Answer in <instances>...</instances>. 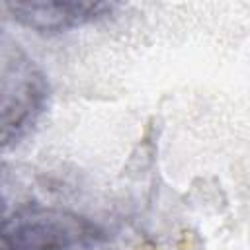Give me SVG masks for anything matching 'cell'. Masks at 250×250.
<instances>
[{
    "mask_svg": "<svg viewBox=\"0 0 250 250\" xmlns=\"http://www.w3.org/2000/svg\"><path fill=\"white\" fill-rule=\"evenodd\" d=\"M102 234L61 209H29L0 225V250H92Z\"/></svg>",
    "mask_w": 250,
    "mask_h": 250,
    "instance_id": "obj_1",
    "label": "cell"
},
{
    "mask_svg": "<svg viewBox=\"0 0 250 250\" xmlns=\"http://www.w3.org/2000/svg\"><path fill=\"white\" fill-rule=\"evenodd\" d=\"M45 78L14 43L0 39V139L12 137L43 107Z\"/></svg>",
    "mask_w": 250,
    "mask_h": 250,
    "instance_id": "obj_2",
    "label": "cell"
},
{
    "mask_svg": "<svg viewBox=\"0 0 250 250\" xmlns=\"http://www.w3.org/2000/svg\"><path fill=\"white\" fill-rule=\"evenodd\" d=\"M14 18L39 31H64L104 16L111 6L107 4H82V2H57V4H12Z\"/></svg>",
    "mask_w": 250,
    "mask_h": 250,
    "instance_id": "obj_3",
    "label": "cell"
},
{
    "mask_svg": "<svg viewBox=\"0 0 250 250\" xmlns=\"http://www.w3.org/2000/svg\"><path fill=\"white\" fill-rule=\"evenodd\" d=\"M0 219H2V197H0ZM0 225H2V221H0Z\"/></svg>",
    "mask_w": 250,
    "mask_h": 250,
    "instance_id": "obj_4",
    "label": "cell"
}]
</instances>
